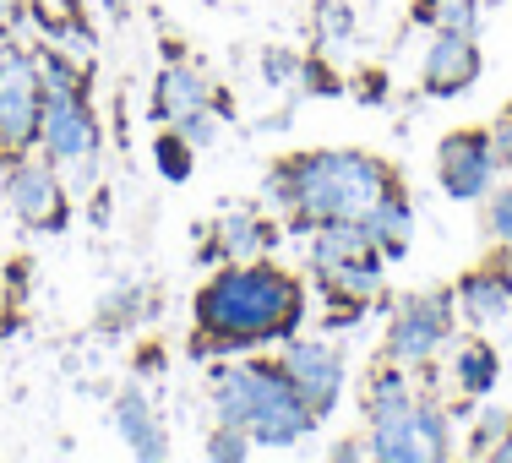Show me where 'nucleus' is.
Returning a JSON list of instances; mask_svg holds the SVG:
<instances>
[{"label": "nucleus", "mask_w": 512, "mask_h": 463, "mask_svg": "<svg viewBox=\"0 0 512 463\" xmlns=\"http://www.w3.org/2000/svg\"><path fill=\"white\" fill-rule=\"evenodd\" d=\"M202 109H213V82H207L202 66H191V60H169V66L158 71V88H153V115L164 120V126H186Z\"/></svg>", "instance_id": "obj_12"}, {"label": "nucleus", "mask_w": 512, "mask_h": 463, "mask_svg": "<svg viewBox=\"0 0 512 463\" xmlns=\"http://www.w3.org/2000/svg\"><path fill=\"white\" fill-rule=\"evenodd\" d=\"M17 17H22V0H0V33H6Z\"/></svg>", "instance_id": "obj_35"}, {"label": "nucleus", "mask_w": 512, "mask_h": 463, "mask_svg": "<svg viewBox=\"0 0 512 463\" xmlns=\"http://www.w3.org/2000/svg\"><path fill=\"white\" fill-rule=\"evenodd\" d=\"M414 387H409V376H404V365H393L387 360L382 371L371 376V387H365V420H409L414 414Z\"/></svg>", "instance_id": "obj_19"}, {"label": "nucleus", "mask_w": 512, "mask_h": 463, "mask_svg": "<svg viewBox=\"0 0 512 463\" xmlns=\"http://www.w3.org/2000/svg\"><path fill=\"white\" fill-rule=\"evenodd\" d=\"M273 224H267L262 213H224L213 229V246L224 251V262H256L273 251Z\"/></svg>", "instance_id": "obj_18"}, {"label": "nucleus", "mask_w": 512, "mask_h": 463, "mask_svg": "<svg viewBox=\"0 0 512 463\" xmlns=\"http://www.w3.org/2000/svg\"><path fill=\"white\" fill-rule=\"evenodd\" d=\"M360 99H365V104H382V99H387V93H382V77H376V71H371V77H360Z\"/></svg>", "instance_id": "obj_34"}, {"label": "nucleus", "mask_w": 512, "mask_h": 463, "mask_svg": "<svg viewBox=\"0 0 512 463\" xmlns=\"http://www.w3.org/2000/svg\"><path fill=\"white\" fill-rule=\"evenodd\" d=\"M507 431H512V414L507 409H480V414H474V436L463 442V453H469V458H491L496 447H502Z\"/></svg>", "instance_id": "obj_24"}, {"label": "nucleus", "mask_w": 512, "mask_h": 463, "mask_svg": "<svg viewBox=\"0 0 512 463\" xmlns=\"http://www.w3.org/2000/svg\"><path fill=\"white\" fill-rule=\"evenodd\" d=\"M349 44H355V17H349L344 0H316V50L327 60L349 55Z\"/></svg>", "instance_id": "obj_22"}, {"label": "nucleus", "mask_w": 512, "mask_h": 463, "mask_svg": "<svg viewBox=\"0 0 512 463\" xmlns=\"http://www.w3.org/2000/svg\"><path fill=\"white\" fill-rule=\"evenodd\" d=\"M371 229L365 218H327V224L311 229V267H338V262H355L371 257Z\"/></svg>", "instance_id": "obj_17"}, {"label": "nucleus", "mask_w": 512, "mask_h": 463, "mask_svg": "<svg viewBox=\"0 0 512 463\" xmlns=\"http://www.w3.org/2000/svg\"><path fill=\"white\" fill-rule=\"evenodd\" d=\"M496 175H502V164H496L491 131H447L436 142V180L453 202H485Z\"/></svg>", "instance_id": "obj_7"}, {"label": "nucleus", "mask_w": 512, "mask_h": 463, "mask_svg": "<svg viewBox=\"0 0 512 463\" xmlns=\"http://www.w3.org/2000/svg\"><path fill=\"white\" fill-rule=\"evenodd\" d=\"M485 131H491V148H496V164H502V175H512V104H507Z\"/></svg>", "instance_id": "obj_30"}, {"label": "nucleus", "mask_w": 512, "mask_h": 463, "mask_svg": "<svg viewBox=\"0 0 512 463\" xmlns=\"http://www.w3.org/2000/svg\"><path fill=\"white\" fill-rule=\"evenodd\" d=\"M137 316H142V289H109V295H104V311H99L104 327L137 322Z\"/></svg>", "instance_id": "obj_29"}, {"label": "nucleus", "mask_w": 512, "mask_h": 463, "mask_svg": "<svg viewBox=\"0 0 512 463\" xmlns=\"http://www.w3.org/2000/svg\"><path fill=\"white\" fill-rule=\"evenodd\" d=\"M284 371L295 376V387L306 393V404L316 409V420H327V414L338 409V398H344V355H338L333 344L295 338V344L284 349Z\"/></svg>", "instance_id": "obj_10"}, {"label": "nucleus", "mask_w": 512, "mask_h": 463, "mask_svg": "<svg viewBox=\"0 0 512 463\" xmlns=\"http://www.w3.org/2000/svg\"><path fill=\"white\" fill-rule=\"evenodd\" d=\"M251 447H256V442H251L246 431H240V425H224V420H218V431L207 436L202 453L213 458V463H246V458H251Z\"/></svg>", "instance_id": "obj_28"}, {"label": "nucleus", "mask_w": 512, "mask_h": 463, "mask_svg": "<svg viewBox=\"0 0 512 463\" xmlns=\"http://www.w3.org/2000/svg\"><path fill=\"white\" fill-rule=\"evenodd\" d=\"M316 278H322V289H327V300H333V306H371V300L382 295L387 262L371 251V257L338 262V267H316Z\"/></svg>", "instance_id": "obj_14"}, {"label": "nucleus", "mask_w": 512, "mask_h": 463, "mask_svg": "<svg viewBox=\"0 0 512 463\" xmlns=\"http://www.w3.org/2000/svg\"><path fill=\"white\" fill-rule=\"evenodd\" d=\"M365 229H371V246L382 262H398L404 251L414 246V207L398 186H387L382 197H376V207L365 213Z\"/></svg>", "instance_id": "obj_13"}, {"label": "nucleus", "mask_w": 512, "mask_h": 463, "mask_svg": "<svg viewBox=\"0 0 512 463\" xmlns=\"http://www.w3.org/2000/svg\"><path fill=\"white\" fill-rule=\"evenodd\" d=\"M115 425H120V436H126V447L137 458H148V463L169 458V442H164V431H158V414H153V404L137 393V387L115 398Z\"/></svg>", "instance_id": "obj_16"}, {"label": "nucleus", "mask_w": 512, "mask_h": 463, "mask_svg": "<svg viewBox=\"0 0 512 463\" xmlns=\"http://www.w3.org/2000/svg\"><path fill=\"white\" fill-rule=\"evenodd\" d=\"M496 382H502V355H496L480 333H469L453 349V387L469 404H485V398L496 393Z\"/></svg>", "instance_id": "obj_15"}, {"label": "nucleus", "mask_w": 512, "mask_h": 463, "mask_svg": "<svg viewBox=\"0 0 512 463\" xmlns=\"http://www.w3.org/2000/svg\"><path fill=\"white\" fill-rule=\"evenodd\" d=\"M474 77H480V33H431L425 60H420L425 93L453 99V93L474 88Z\"/></svg>", "instance_id": "obj_11"}, {"label": "nucleus", "mask_w": 512, "mask_h": 463, "mask_svg": "<svg viewBox=\"0 0 512 463\" xmlns=\"http://www.w3.org/2000/svg\"><path fill=\"white\" fill-rule=\"evenodd\" d=\"M33 66H39V88H44V99H66V93H82V71H77V60H66L60 50H39V55H33Z\"/></svg>", "instance_id": "obj_23"}, {"label": "nucleus", "mask_w": 512, "mask_h": 463, "mask_svg": "<svg viewBox=\"0 0 512 463\" xmlns=\"http://www.w3.org/2000/svg\"><path fill=\"white\" fill-rule=\"evenodd\" d=\"M153 158H158V175L180 186V180H191V158H197V148H191L180 131H164V137L153 142Z\"/></svg>", "instance_id": "obj_25"}, {"label": "nucleus", "mask_w": 512, "mask_h": 463, "mask_svg": "<svg viewBox=\"0 0 512 463\" xmlns=\"http://www.w3.org/2000/svg\"><path fill=\"white\" fill-rule=\"evenodd\" d=\"M197 355H240V349L289 338L306 316V284L267 257L218 267L191 300Z\"/></svg>", "instance_id": "obj_1"}, {"label": "nucleus", "mask_w": 512, "mask_h": 463, "mask_svg": "<svg viewBox=\"0 0 512 463\" xmlns=\"http://www.w3.org/2000/svg\"><path fill=\"white\" fill-rule=\"evenodd\" d=\"M333 458H338V463H344V458H349V463H355V458H371V442H338Z\"/></svg>", "instance_id": "obj_33"}, {"label": "nucleus", "mask_w": 512, "mask_h": 463, "mask_svg": "<svg viewBox=\"0 0 512 463\" xmlns=\"http://www.w3.org/2000/svg\"><path fill=\"white\" fill-rule=\"evenodd\" d=\"M453 322H458L453 289L398 300L393 322H387V338H382V355L393 365H431L447 349V338H453Z\"/></svg>", "instance_id": "obj_5"}, {"label": "nucleus", "mask_w": 512, "mask_h": 463, "mask_svg": "<svg viewBox=\"0 0 512 463\" xmlns=\"http://www.w3.org/2000/svg\"><path fill=\"white\" fill-rule=\"evenodd\" d=\"M414 17H420L431 33H480L485 0H420Z\"/></svg>", "instance_id": "obj_21"}, {"label": "nucleus", "mask_w": 512, "mask_h": 463, "mask_svg": "<svg viewBox=\"0 0 512 463\" xmlns=\"http://www.w3.org/2000/svg\"><path fill=\"white\" fill-rule=\"evenodd\" d=\"M393 186V169L376 153L360 148H311L295 153L284 164L267 169L262 180V202L278 207L289 218V229H311L327 218H365L376 207V197Z\"/></svg>", "instance_id": "obj_2"}, {"label": "nucleus", "mask_w": 512, "mask_h": 463, "mask_svg": "<svg viewBox=\"0 0 512 463\" xmlns=\"http://www.w3.org/2000/svg\"><path fill=\"white\" fill-rule=\"evenodd\" d=\"M491 458H496V463H512V431L502 436V447H496V453H491Z\"/></svg>", "instance_id": "obj_36"}, {"label": "nucleus", "mask_w": 512, "mask_h": 463, "mask_svg": "<svg viewBox=\"0 0 512 463\" xmlns=\"http://www.w3.org/2000/svg\"><path fill=\"white\" fill-rule=\"evenodd\" d=\"M295 71H300V55H289V50H273L262 60V77L273 82V88H284V82H295Z\"/></svg>", "instance_id": "obj_32"}, {"label": "nucleus", "mask_w": 512, "mask_h": 463, "mask_svg": "<svg viewBox=\"0 0 512 463\" xmlns=\"http://www.w3.org/2000/svg\"><path fill=\"white\" fill-rule=\"evenodd\" d=\"M169 131H180V137H186L191 148H207V142L218 137V115H213V109H202V115H191L186 126H169Z\"/></svg>", "instance_id": "obj_31"}, {"label": "nucleus", "mask_w": 512, "mask_h": 463, "mask_svg": "<svg viewBox=\"0 0 512 463\" xmlns=\"http://www.w3.org/2000/svg\"><path fill=\"white\" fill-rule=\"evenodd\" d=\"M453 311H458V322L469 327V333L507 322L512 316V262L496 257L485 267H469V273L453 284Z\"/></svg>", "instance_id": "obj_9"}, {"label": "nucleus", "mask_w": 512, "mask_h": 463, "mask_svg": "<svg viewBox=\"0 0 512 463\" xmlns=\"http://www.w3.org/2000/svg\"><path fill=\"white\" fill-rule=\"evenodd\" d=\"M39 148L55 169H77V180L99 175V120H93V109L82 104V93L44 99Z\"/></svg>", "instance_id": "obj_6"}, {"label": "nucleus", "mask_w": 512, "mask_h": 463, "mask_svg": "<svg viewBox=\"0 0 512 463\" xmlns=\"http://www.w3.org/2000/svg\"><path fill=\"white\" fill-rule=\"evenodd\" d=\"M207 398L224 425H240L256 447H295L316 431V409L284 371V360H229L213 365Z\"/></svg>", "instance_id": "obj_3"}, {"label": "nucleus", "mask_w": 512, "mask_h": 463, "mask_svg": "<svg viewBox=\"0 0 512 463\" xmlns=\"http://www.w3.org/2000/svg\"><path fill=\"white\" fill-rule=\"evenodd\" d=\"M6 207L33 229H60L66 224V186H60V169L50 158H11L6 169Z\"/></svg>", "instance_id": "obj_8"}, {"label": "nucleus", "mask_w": 512, "mask_h": 463, "mask_svg": "<svg viewBox=\"0 0 512 463\" xmlns=\"http://www.w3.org/2000/svg\"><path fill=\"white\" fill-rule=\"evenodd\" d=\"M39 120H44V88L39 66L28 50L0 44V158H22L39 148Z\"/></svg>", "instance_id": "obj_4"}, {"label": "nucleus", "mask_w": 512, "mask_h": 463, "mask_svg": "<svg viewBox=\"0 0 512 463\" xmlns=\"http://www.w3.org/2000/svg\"><path fill=\"white\" fill-rule=\"evenodd\" d=\"M485 235H491L496 246L512 251V180L485 191Z\"/></svg>", "instance_id": "obj_26"}, {"label": "nucleus", "mask_w": 512, "mask_h": 463, "mask_svg": "<svg viewBox=\"0 0 512 463\" xmlns=\"http://www.w3.org/2000/svg\"><path fill=\"white\" fill-rule=\"evenodd\" d=\"M414 442H420L425 463H442L453 458V414L436 393H420L414 398Z\"/></svg>", "instance_id": "obj_20"}, {"label": "nucleus", "mask_w": 512, "mask_h": 463, "mask_svg": "<svg viewBox=\"0 0 512 463\" xmlns=\"http://www.w3.org/2000/svg\"><path fill=\"white\" fill-rule=\"evenodd\" d=\"M295 88L306 93V99H333V93H344V82L333 77V60H327V55H316V60H300Z\"/></svg>", "instance_id": "obj_27"}]
</instances>
